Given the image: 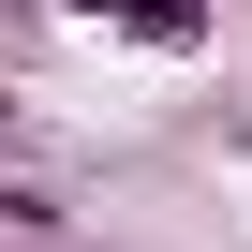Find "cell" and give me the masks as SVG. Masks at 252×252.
<instances>
[{
	"label": "cell",
	"instance_id": "1",
	"mask_svg": "<svg viewBox=\"0 0 252 252\" xmlns=\"http://www.w3.org/2000/svg\"><path fill=\"white\" fill-rule=\"evenodd\" d=\"M89 30H119V45H149V60H193L208 45V0H74Z\"/></svg>",
	"mask_w": 252,
	"mask_h": 252
},
{
	"label": "cell",
	"instance_id": "2",
	"mask_svg": "<svg viewBox=\"0 0 252 252\" xmlns=\"http://www.w3.org/2000/svg\"><path fill=\"white\" fill-rule=\"evenodd\" d=\"M0 119H15V89H0Z\"/></svg>",
	"mask_w": 252,
	"mask_h": 252
}]
</instances>
